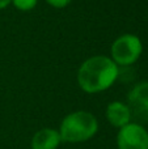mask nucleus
<instances>
[{
    "label": "nucleus",
    "mask_w": 148,
    "mask_h": 149,
    "mask_svg": "<svg viewBox=\"0 0 148 149\" xmlns=\"http://www.w3.org/2000/svg\"><path fill=\"white\" fill-rule=\"evenodd\" d=\"M97 130L98 122L93 114L88 111H75L62 120L59 135L63 141L81 143L93 137Z\"/></svg>",
    "instance_id": "2"
},
{
    "label": "nucleus",
    "mask_w": 148,
    "mask_h": 149,
    "mask_svg": "<svg viewBox=\"0 0 148 149\" xmlns=\"http://www.w3.org/2000/svg\"><path fill=\"white\" fill-rule=\"evenodd\" d=\"M118 79V65L112 58L96 55L87 59L77 72V82L85 93H100L110 88Z\"/></svg>",
    "instance_id": "1"
},
{
    "label": "nucleus",
    "mask_w": 148,
    "mask_h": 149,
    "mask_svg": "<svg viewBox=\"0 0 148 149\" xmlns=\"http://www.w3.org/2000/svg\"><path fill=\"white\" fill-rule=\"evenodd\" d=\"M46 1L54 8H64V7H67L72 0H46Z\"/></svg>",
    "instance_id": "9"
},
{
    "label": "nucleus",
    "mask_w": 148,
    "mask_h": 149,
    "mask_svg": "<svg viewBox=\"0 0 148 149\" xmlns=\"http://www.w3.org/2000/svg\"><path fill=\"white\" fill-rule=\"evenodd\" d=\"M117 144L119 149H148V132L138 123H128L118 132Z\"/></svg>",
    "instance_id": "4"
},
{
    "label": "nucleus",
    "mask_w": 148,
    "mask_h": 149,
    "mask_svg": "<svg viewBox=\"0 0 148 149\" xmlns=\"http://www.w3.org/2000/svg\"><path fill=\"white\" fill-rule=\"evenodd\" d=\"M12 3L20 10H30L37 5L38 0H12Z\"/></svg>",
    "instance_id": "8"
},
{
    "label": "nucleus",
    "mask_w": 148,
    "mask_h": 149,
    "mask_svg": "<svg viewBox=\"0 0 148 149\" xmlns=\"http://www.w3.org/2000/svg\"><path fill=\"white\" fill-rule=\"evenodd\" d=\"M131 111L128 106L119 101H114L110 102L106 107V118L109 123L114 127L122 128V127L127 126L131 120Z\"/></svg>",
    "instance_id": "6"
},
{
    "label": "nucleus",
    "mask_w": 148,
    "mask_h": 149,
    "mask_svg": "<svg viewBox=\"0 0 148 149\" xmlns=\"http://www.w3.org/2000/svg\"><path fill=\"white\" fill-rule=\"evenodd\" d=\"M12 3V0H0V9H4Z\"/></svg>",
    "instance_id": "10"
},
{
    "label": "nucleus",
    "mask_w": 148,
    "mask_h": 149,
    "mask_svg": "<svg viewBox=\"0 0 148 149\" xmlns=\"http://www.w3.org/2000/svg\"><path fill=\"white\" fill-rule=\"evenodd\" d=\"M127 106L131 115L148 122V82H140L131 89L127 95Z\"/></svg>",
    "instance_id": "5"
},
{
    "label": "nucleus",
    "mask_w": 148,
    "mask_h": 149,
    "mask_svg": "<svg viewBox=\"0 0 148 149\" xmlns=\"http://www.w3.org/2000/svg\"><path fill=\"white\" fill-rule=\"evenodd\" d=\"M112 60L121 67H130L140 58L143 45L139 37L134 34H123L112 45Z\"/></svg>",
    "instance_id": "3"
},
{
    "label": "nucleus",
    "mask_w": 148,
    "mask_h": 149,
    "mask_svg": "<svg viewBox=\"0 0 148 149\" xmlns=\"http://www.w3.org/2000/svg\"><path fill=\"white\" fill-rule=\"evenodd\" d=\"M60 135L59 131L51 128L39 130L31 139V149H57L59 147Z\"/></svg>",
    "instance_id": "7"
}]
</instances>
